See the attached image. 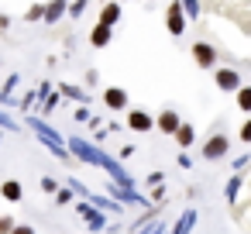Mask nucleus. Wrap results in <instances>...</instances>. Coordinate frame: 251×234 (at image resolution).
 <instances>
[{
    "label": "nucleus",
    "mask_w": 251,
    "mask_h": 234,
    "mask_svg": "<svg viewBox=\"0 0 251 234\" xmlns=\"http://www.w3.org/2000/svg\"><path fill=\"white\" fill-rule=\"evenodd\" d=\"M66 145H69V152H73V158H79V162H86V165H97V169H103L107 176H110V182H117V186H134V179H131V172L117 162V158H110L100 145H93V141H86V138H66Z\"/></svg>",
    "instance_id": "1"
},
{
    "label": "nucleus",
    "mask_w": 251,
    "mask_h": 234,
    "mask_svg": "<svg viewBox=\"0 0 251 234\" xmlns=\"http://www.w3.org/2000/svg\"><path fill=\"white\" fill-rule=\"evenodd\" d=\"M28 124H31V131L42 138V145L52 152V155H59V158H73V152H69V145H66V138L49 124V121H42V117H28Z\"/></svg>",
    "instance_id": "2"
},
{
    "label": "nucleus",
    "mask_w": 251,
    "mask_h": 234,
    "mask_svg": "<svg viewBox=\"0 0 251 234\" xmlns=\"http://www.w3.org/2000/svg\"><path fill=\"white\" fill-rule=\"evenodd\" d=\"M79 213H83L90 234H103V231L110 227V213H103L100 207H93V203H86V200H79Z\"/></svg>",
    "instance_id": "3"
},
{
    "label": "nucleus",
    "mask_w": 251,
    "mask_h": 234,
    "mask_svg": "<svg viewBox=\"0 0 251 234\" xmlns=\"http://www.w3.org/2000/svg\"><path fill=\"white\" fill-rule=\"evenodd\" d=\"M189 55H193V62H196L200 69H217V66H220V52H217V45H210V42H193Z\"/></svg>",
    "instance_id": "4"
},
{
    "label": "nucleus",
    "mask_w": 251,
    "mask_h": 234,
    "mask_svg": "<svg viewBox=\"0 0 251 234\" xmlns=\"http://www.w3.org/2000/svg\"><path fill=\"white\" fill-rule=\"evenodd\" d=\"M213 83H217L220 93H237V90L244 86V79H241V73H237L234 66H217V69H213Z\"/></svg>",
    "instance_id": "5"
},
{
    "label": "nucleus",
    "mask_w": 251,
    "mask_h": 234,
    "mask_svg": "<svg viewBox=\"0 0 251 234\" xmlns=\"http://www.w3.org/2000/svg\"><path fill=\"white\" fill-rule=\"evenodd\" d=\"M227 152H230L227 134H210V138L203 141V148H200V155H203L206 162H220V158H227Z\"/></svg>",
    "instance_id": "6"
},
{
    "label": "nucleus",
    "mask_w": 251,
    "mask_h": 234,
    "mask_svg": "<svg viewBox=\"0 0 251 234\" xmlns=\"http://www.w3.org/2000/svg\"><path fill=\"white\" fill-rule=\"evenodd\" d=\"M186 14H182V4L179 0H169V11H165V28H169V35L172 38H179L182 31H186Z\"/></svg>",
    "instance_id": "7"
},
{
    "label": "nucleus",
    "mask_w": 251,
    "mask_h": 234,
    "mask_svg": "<svg viewBox=\"0 0 251 234\" xmlns=\"http://www.w3.org/2000/svg\"><path fill=\"white\" fill-rule=\"evenodd\" d=\"M103 104H107L110 110H127L131 97H127V90H121V86H107V90H103Z\"/></svg>",
    "instance_id": "8"
},
{
    "label": "nucleus",
    "mask_w": 251,
    "mask_h": 234,
    "mask_svg": "<svg viewBox=\"0 0 251 234\" xmlns=\"http://www.w3.org/2000/svg\"><path fill=\"white\" fill-rule=\"evenodd\" d=\"M127 128L138 131V134H145V131L155 128V117H151L148 110H127Z\"/></svg>",
    "instance_id": "9"
},
{
    "label": "nucleus",
    "mask_w": 251,
    "mask_h": 234,
    "mask_svg": "<svg viewBox=\"0 0 251 234\" xmlns=\"http://www.w3.org/2000/svg\"><path fill=\"white\" fill-rule=\"evenodd\" d=\"M179 124H182V117H179V110H162V114L155 117V128H158L162 134H169V138H172V134L179 131Z\"/></svg>",
    "instance_id": "10"
},
{
    "label": "nucleus",
    "mask_w": 251,
    "mask_h": 234,
    "mask_svg": "<svg viewBox=\"0 0 251 234\" xmlns=\"http://www.w3.org/2000/svg\"><path fill=\"white\" fill-rule=\"evenodd\" d=\"M107 189H110V200H121V203H141V207L148 203L141 193H134V186H117V182H110Z\"/></svg>",
    "instance_id": "11"
},
{
    "label": "nucleus",
    "mask_w": 251,
    "mask_h": 234,
    "mask_svg": "<svg viewBox=\"0 0 251 234\" xmlns=\"http://www.w3.org/2000/svg\"><path fill=\"white\" fill-rule=\"evenodd\" d=\"M121 14H124V7H121V0H107V4L100 7V25H107V28H117Z\"/></svg>",
    "instance_id": "12"
},
{
    "label": "nucleus",
    "mask_w": 251,
    "mask_h": 234,
    "mask_svg": "<svg viewBox=\"0 0 251 234\" xmlns=\"http://www.w3.org/2000/svg\"><path fill=\"white\" fill-rule=\"evenodd\" d=\"M110 42H114V28H107V25L97 21V25L90 28V45H93V49H107Z\"/></svg>",
    "instance_id": "13"
},
{
    "label": "nucleus",
    "mask_w": 251,
    "mask_h": 234,
    "mask_svg": "<svg viewBox=\"0 0 251 234\" xmlns=\"http://www.w3.org/2000/svg\"><path fill=\"white\" fill-rule=\"evenodd\" d=\"M69 14V0H45V25H55Z\"/></svg>",
    "instance_id": "14"
},
{
    "label": "nucleus",
    "mask_w": 251,
    "mask_h": 234,
    "mask_svg": "<svg viewBox=\"0 0 251 234\" xmlns=\"http://www.w3.org/2000/svg\"><path fill=\"white\" fill-rule=\"evenodd\" d=\"M172 138H176V141H179V148L186 152V148H193V145H196V128L182 121V124H179V131H176Z\"/></svg>",
    "instance_id": "15"
},
{
    "label": "nucleus",
    "mask_w": 251,
    "mask_h": 234,
    "mask_svg": "<svg viewBox=\"0 0 251 234\" xmlns=\"http://www.w3.org/2000/svg\"><path fill=\"white\" fill-rule=\"evenodd\" d=\"M0 196L11 200V203H18V200L25 196V189H21V182H18V179H7L4 186H0Z\"/></svg>",
    "instance_id": "16"
},
{
    "label": "nucleus",
    "mask_w": 251,
    "mask_h": 234,
    "mask_svg": "<svg viewBox=\"0 0 251 234\" xmlns=\"http://www.w3.org/2000/svg\"><path fill=\"white\" fill-rule=\"evenodd\" d=\"M234 100H237V110H244V114L251 117V83H244V86L234 93Z\"/></svg>",
    "instance_id": "17"
},
{
    "label": "nucleus",
    "mask_w": 251,
    "mask_h": 234,
    "mask_svg": "<svg viewBox=\"0 0 251 234\" xmlns=\"http://www.w3.org/2000/svg\"><path fill=\"white\" fill-rule=\"evenodd\" d=\"M59 93H62V97H69V100H79L83 107H86V100H90V97H86V90H79V86H69V83H59Z\"/></svg>",
    "instance_id": "18"
},
{
    "label": "nucleus",
    "mask_w": 251,
    "mask_h": 234,
    "mask_svg": "<svg viewBox=\"0 0 251 234\" xmlns=\"http://www.w3.org/2000/svg\"><path fill=\"white\" fill-rule=\"evenodd\" d=\"M179 4H182L186 21H200V14H203V4H200V0H179Z\"/></svg>",
    "instance_id": "19"
},
{
    "label": "nucleus",
    "mask_w": 251,
    "mask_h": 234,
    "mask_svg": "<svg viewBox=\"0 0 251 234\" xmlns=\"http://www.w3.org/2000/svg\"><path fill=\"white\" fill-rule=\"evenodd\" d=\"M25 21H28V25H31V21H45V4H42V0H38V4H31V7H28Z\"/></svg>",
    "instance_id": "20"
},
{
    "label": "nucleus",
    "mask_w": 251,
    "mask_h": 234,
    "mask_svg": "<svg viewBox=\"0 0 251 234\" xmlns=\"http://www.w3.org/2000/svg\"><path fill=\"white\" fill-rule=\"evenodd\" d=\"M59 104H62V93H45V100H42V114H52Z\"/></svg>",
    "instance_id": "21"
},
{
    "label": "nucleus",
    "mask_w": 251,
    "mask_h": 234,
    "mask_svg": "<svg viewBox=\"0 0 251 234\" xmlns=\"http://www.w3.org/2000/svg\"><path fill=\"white\" fill-rule=\"evenodd\" d=\"M86 7H90V0H73V4H69V18L79 21V18L86 14Z\"/></svg>",
    "instance_id": "22"
},
{
    "label": "nucleus",
    "mask_w": 251,
    "mask_h": 234,
    "mask_svg": "<svg viewBox=\"0 0 251 234\" xmlns=\"http://www.w3.org/2000/svg\"><path fill=\"white\" fill-rule=\"evenodd\" d=\"M237 189H241V176H230V182H227V200L230 203L237 200Z\"/></svg>",
    "instance_id": "23"
},
{
    "label": "nucleus",
    "mask_w": 251,
    "mask_h": 234,
    "mask_svg": "<svg viewBox=\"0 0 251 234\" xmlns=\"http://www.w3.org/2000/svg\"><path fill=\"white\" fill-rule=\"evenodd\" d=\"M14 86H18V76H11L4 86H0V100H11V93H14Z\"/></svg>",
    "instance_id": "24"
},
{
    "label": "nucleus",
    "mask_w": 251,
    "mask_h": 234,
    "mask_svg": "<svg viewBox=\"0 0 251 234\" xmlns=\"http://www.w3.org/2000/svg\"><path fill=\"white\" fill-rule=\"evenodd\" d=\"M0 124H4L7 131H18V121H14V117H11L7 110H0Z\"/></svg>",
    "instance_id": "25"
},
{
    "label": "nucleus",
    "mask_w": 251,
    "mask_h": 234,
    "mask_svg": "<svg viewBox=\"0 0 251 234\" xmlns=\"http://www.w3.org/2000/svg\"><path fill=\"white\" fill-rule=\"evenodd\" d=\"M237 138H241L244 145H251V117H248V121L241 124V134H237Z\"/></svg>",
    "instance_id": "26"
},
{
    "label": "nucleus",
    "mask_w": 251,
    "mask_h": 234,
    "mask_svg": "<svg viewBox=\"0 0 251 234\" xmlns=\"http://www.w3.org/2000/svg\"><path fill=\"white\" fill-rule=\"evenodd\" d=\"M18 224H14V217H0V234H11Z\"/></svg>",
    "instance_id": "27"
},
{
    "label": "nucleus",
    "mask_w": 251,
    "mask_h": 234,
    "mask_svg": "<svg viewBox=\"0 0 251 234\" xmlns=\"http://www.w3.org/2000/svg\"><path fill=\"white\" fill-rule=\"evenodd\" d=\"M42 189H45V193H59V182H55L52 176H45V179H42Z\"/></svg>",
    "instance_id": "28"
},
{
    "label": "nucleus",
    "mask_w": 251,
    "mask_h": 234,
    "mask_svg": "<svg viewBox=\"0 0 251 234\" xmlns=\"http://www.w3.org/2000/svg\"><path fill=\"white\" fill-rule=\"evenodd\" d=\"M11 234H35V227H31V224H18Z\"/></svg>",
    "instance_id": "29"
},
{
    "label": "nucleus",
    "mask_w": 251,
    "mask_h": 234,
    "mask_svg": "<svg viewBox=\"0 0 251 234\" xmlns=\"http://www.w3.org/2000/svg\"><path fill=\"white\" fill-rule=\"evenodd\" d=\"M55 200H59V203H69V200H73V193H69V189H59V193H55Z\"/></svg>",
    "instance_id": "30"
},
{
    "label": "nucleus",
    "mask_w": 251,
    "mask_h": 234,
    "mask_svg": "<svg viewBox=\"0 0 251 234\" xmlns=\"http://www.w3.org/2000/svg\"><path fill=\"white\" fill-rule=\"evenodd\" d=\"M145 234H165V231H162V224H158V220H151V224H148V231H145Z\"/></svg>",
    "instance_id": "31"
}]
</instances>
